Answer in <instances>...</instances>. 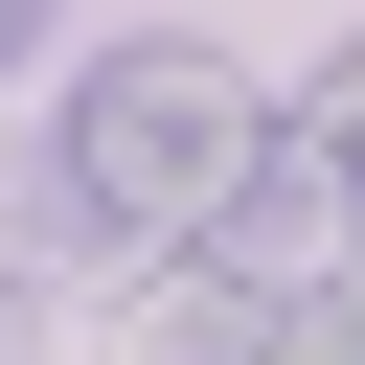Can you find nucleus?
Listing matches in <instances>:
<instances>
[{
  "mask_svg": "<svg viewBox=\"0 0 365 365\" xmlns=\"http://www.w3.org/2000/svg\"><path fill=\"white\" fill-rule=\"evenodd\" d=\"M251 114H274V91H251L228 46H182V23H160V46H91V68H68V114H46V182H23V228L137 274V251H182V228L228 205Z\"/></svg>",
  "mask_w": 365,
  "mask_h": 365,
  "instance_id": "obj_1",
  "label": "nucleus"
},
{
  "mask_svg": "<svg viewBox=\"0 0 365 365\" xmlns=\"http://www.w3.org/2000/svg\"><path fill=\"white\" fill-rule=\"evenodd\" d=\"M182 251H205V274H251V297H319V274L365 251V160L274 91V114H251V160H228V205H205Z\"/></svg>",
  "mask_w": 365,
  "mask_h": 365,
  "instance_id": "obj_2",
  "label": "nucleus"
},
{
  "mask_svg": "<svg viewBox=\"0 0 365 365\" xmlns=\"http://www.w3.org/2000/svg\"><path fill=\"white\" fill-rule=\"evenodd\" d=\"M251 319H274L251 274H205V251H137V297H114V342H91V365H251Z\"/></svg>",
  "mask_w": 365,
  "mask_h": 365,
  "instance_id": "obj_3",
  "label": "nucleus"
},
{
  "mask_svg": "<svg viewBox=\"0 0 365 365\" xmlns=\"http://www.w3.org/2000/svg\"><path fill=\"white\" fill-rule=\"evenodd\" d=\"M251 365H365V319H342V274H319V297H274V319H251Z\"/></svg>",
  "mask_w": 365,
  "mask_h": 365,
  "instance_id": "obj_4",
  "label": "nucleus"
},
{
  "mask_svg": "<svg viewBox=\"0 0 365 365\" xmlns=\"http://www.w3.org/2000/svg\"><path fill=\"white\" fill-rule=\"evenodd\" d=\"M297 114H319V137H342V160H365V23H342V46H319V91H297Z\"/></svg>",
  "mask_w": 365,
  "mask_h": 365,
  "instance_id": "obj_5",
  "label": "nucleus"
},
{
  "mask_svg": "<svg viewBox=\"0 0 365 365\" xmlns=\"http://www.w3.org/2000/svg\"><path fill=\"white\" fill-rule=\"evenodd\" d=\"M0 365H46V274H23V251H0Z\"/></svg>",
  "mask_w": 365,
  "mask_h": 365,
  "instance_id": "obj_6",
  "label": "nucleus"
},
{
  "mask_svg": "<svg viewBox=\"0 0 365 365\" xmlns=\"http://www.w3.org/2000/svg\"><path fill=\"white\" fill-rule=\"evenodd\" d=\"M23 46H46V0H0V68H23Z\"/></svg>",
  "mask_w": 365,
  "mask_h": 365,
  "instance_id": "obj_7",
  "label": "nucleus"
},
{
  "mask_svg": "<svg viewBox=\"0 0 365 365\" xmlns=\"http://www.w3.org/2000/svg\"><path fill=\"white\" fill-rule=\"evenodd\" d=\"M342 319H365V251H342Z\"/></svg>",
  "mask_w": 365,
  "mask_h": 365,
  "instance_id": "obj_8",
  "label": "nucleus"
}]
</instances>
